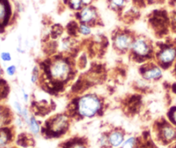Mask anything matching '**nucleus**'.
<instances>
[{
    "label": "nucleus",
    "mask_w": 176,
    "mask_h": 148,
    "mask_svg": "<svg viewBox=\"0 0 176 148\" xmlns=\"http://www.w3.org/2000/svg\"><path fill=\"white\" fill-rule=\"evenodd\" d=\"M136 143V139L135 137H130L127 139L122 145V148H133L134 145Z\"/></svg>",
    "instance_id": "16"
},
{
    "label": "nucleus",
    "mask_w": 176,
    "mask_h": 148,
    "mask_svg": "<svg viewBox=\"0 0 176 148\" xmlns=\"http://www.w3.org/2000/svg\"><path fill=\"white\" fill-rule=\"evenodd\" d=\"M162 135H163V137L166 140H173L175 137L176 132L173 128H171L169 126H166L162 129Z\"/></svg>",
    "instance_id": "11"
},
{
    "label": "nucleus",
    "mask_w": 176,
    "mask_h": 148,
    "mask_svg": "<svg viewBox=\"0 0 176 148\" xmlns=\"http://www.w3.org/2000/svg\"><path fill=\"white\" fill-rule=\"evenodd\" d=\"M44 71L47 81L54 84V87H63L71 80L73 74V67L71 62L63 57H56L47 61L44 67Z\"/></svg>",
    "instance_id": "1"
},
{
    "label": "nucleus",
    "mask_w": 176,
    "mask_h": 148,
    "mask_svg": "<svg viewBox=\"0 0 176 148\" xmlns=\"http://www.w3.org/2000/svg\"><path fill=\"white\" fill-rule=\"evenodd\" d=\"M124 141V134L120 131H114L108 136V142L114 147H119Z\"/></svg>",
    "instance_id": "10"
},
{
    "label": "nucleus",
    "mask_w": 176,
    "mask_h": 148,
    "mask_svg": "<svg viewBox=\"0 0 176 148\" xmlns=\"http://www.w3.org/2000/svg\"><path fill=\"white\" fill-rule=\"evenodd\" d=\"M40 77V69L38 67H35L33 70V73L31 75V81L32 83H36Z\"/></svg>",
    "instance_id": "17"
},
{
    "label": "nucleus",
    "mask_w": 176,
    "mask_h": 148,
    "mask_svg": "<svg viewBox=\"0 0 176 148\" xmlns=\"http://www.w3.org/2000/svg\"><path fill=\"white\" fill-rule=\"evenodd\" d=\"M140 71L143 79L145 81H157L162 75L161 69L153 63L143 66Z\"/></svg>",
    "instance_id": "6"
},
{
    "label": "nucleus",
    "mask_w": 176,
    "mask_h": 148,
    "mask_svg": "<svg viewBox=\"0 0 176 148\" xmlns=\"http://www.w3.org/2000/svg\"><path fill=\"white\" fill-rule=\"evenodd\" d=\"M69 3L71 8L74 10H79L83 7L82 0H69Z\"/></svg>",
    "instance_id": "15"
},
{
    "label": "nucleus",
    "mask_w": 176,
    "mask_h": 148,
    "mask_svg": "<svg viewBox=\"0 0 176 148\" xmlns=\"http://www.w3.org/2000/svg\"><path fill=\"white\" fill-rule=\"evenodd\" d=\"M22 93H23V99H24L25 102H28V100H29V95H28V93L24 90H22Z\"/></svg>",
    "instance_id": "23"
},
{
    "label": "nucleus",
    "mask_w": 176,
    "mask_h": 148,
    "mask_svg": "<svg viewBox=\"0 0 176 148\" xmlns=\"http://www.w3.org/2000/svg\"><path fill=\"white\" fill-rule=\"evenodd\" d=\"M78 32H79L82 35L87 36V35H89V34L91 33L92 30H91V28H90L88 25L82 23V24L78 27Z\"/></svg>",
    "instance_id": "14"
},
{
    "label": "nucleus",
    "mask_w": 176,
    "mask_h": 148,
    "mask_svg": "<svg viewBox=\"0 0 176 148\" xmlns=\"http://www.w3.org/2000/svg\"><path fill=\"white\" fill-rule=\"evenodd\" d=\"M16 71V68L15 65H11L6 69V72L9 75H14Z\"/></svg>",
    "instance_id": "21"
},
{
    "label": "nucleus",
    "mask_w": 176,
    "mask_h": 148,
    "mask_svg": "<svg viewBox=\"0 0 176 148\" xmlns=\"http://www.w3.org/2000/svg\"><path fill=\"white\" fill-rule=\"evenodd\" d=\"M1 58L4 62H10L11 61V55L9 52H2L1 53Z\"/></svg>",
    "instance_id": "19"
},
{
    "label": "nucleus",
    "mask_w": 176,
    "mask_h": 148,
    "mask_svg": "<svg viewBox=\"0 0 176 148\" xmlns=\"http://www.w3.org/2000/svg\"><path fill=\"white\" fill-rule=\"evenodd\" d=\"M10 140V135L9 133L5 130H1L0 131V147H4Z\"/></svg>",
    "instance_id": "13"
},
{
    "label": "nucleus",
    "mask_w": 176,
    "mask_h": 148,
    "mask_svg": "<svg viewBox=\"0 0 176 148\" xmlns=\"http://www.w3.org/2000/svg\"><path fill=\"white\" fill-rule=\"evenodd\" d=\"M131 53L134 59L146 61L152 58L154 50L152 44L144 38H136L131 47Z\"/></svg>",
    "instance_id": "3"
},
{
    "label": "nucleus",
    "mask_w": 176,
    "mask_h": 148,
    "mask_svg": "<svg viewBox=\"0 0 176 148\" xmlns=\"http://www.w3.org/2000/svg\"><path fill=\"white\" fill-rule=\"evenodd\" d=\"M78 19L83 24H90L94 22L97 19V12L94 7L91 6H85L82 8L80 12L78 13Z\"/></svg>",
    "instance_id": "8"
},
{
    "label": "nucleus",
    "mask_w": 176,
    "mask_h": 148,
    "mask_svg": "<svg viewBox=\"0 0 176 148\" xmlns=\"http://www.w3.org/2000/svg\"><path fill=\"white\" fill-rule=\"evenodd\" d=\"M176 57V50L173 47H164L156 53V58L159 63L164 66L171 63Z\"/></svg>",
    "instance_id": "7"
},
{
    "label": "nucleus",
    "mask_w": 176,
    "mask_h": 148,
    "mask_svg": "<svg viewBox=\"0 0 176 148\" xmlns=\"http://www.w3.org/2000/svg\"><path fill=\"white\" fill-rule=\"evenodd\" d=\"M1 74H2V69H1V68H0V76H1Z\"/></svg>",
    "instance_id": "26"
},
{
    "label": "nucleus",
    "mask_w": 176,
    "mask_h": 148,
    "mask_svg": "<svg viewBox=\"0 0 176 148\" xmlns=\"http://www.w3.org/2000/svg\"><path fill=\"white\" fill-rule=\"evenodd\" d=\"M175 3H176V0H175Z\"/></svg>",
    "instance_id": "27"
},
{
    "label": "nucleus",
    "mask_w": 176,
    "mask_h": 148,
    "mask_svg": "<svg viewBox=\"0 0 176 148\" xmlns=\"http://www.w3.org/2000/svg\"><path fill=\"white\" fill-rule=\"evenodd\" d=\"M28 124H29L30 131L34 134H38L40 133V125H39L38 122L36 121V119L34 117H30Z\"/></svg>",
    "instance_id": "12"
},
{
    "label": "nucleus",
    "mask_w": 176,
    "mask_h": 148,
    "mask_svg": "<svg viewBox=\"0 0 176 148\" xmlns=\"http://www.w3.org/2000/svg\"><path fill=\"white\" fill-rule=\"evenodd\" d=\"M101 99L95 94H85L79 98L76 103L77 113L83 117H93L102 109Z\"/></svg>",
    "instance_id": "2"
},
{
    "label": "nucleus",
    "mask_w": 176,
    "mask_h": 148,
    "mask_svg": "<svg viewBox=\"0 0 176 148\" xmlns=\"http://www.w3.org/2000/svg\"><path fill=\"white\" fill-rule=\"evenodd\" d=\"M172 118H173V121L176 123V110H175L173 112V115H172Z\"/></svg>",
    "instance_id": "25"
},
{
    "label": "nucleus",
    "mask_w": 176,
    "mask_h": 148,
    "mask_svg": "<svg viewBox=\"0 0 176 148\" xmlns=\"http://www.w3.org/2000/svg\"><path fill=\"white\" fill-rule=\"evenodd\" d=\"M110 3H111V5L114 8H120L122 7L125 3H126V0H110Z\"/></svg>",
    "instance_id": "18"
},
{
    "label": "nucleus",
    "mask_w": 176,
    "mask_h": 148,
    "mask_svg": "<svg viewBox=\"0 0 176 148\" xmlns=\"http://www.w3.org/2000/svg\"><path fill=\"white\" fill-rule=\"evenodd\" d=\"M48 127L53 134L63 133L68 127V117L65 115H58L50 121Z\"/></svg>",
    "instance_id": "5"
},
{
    "label": "nucleus",
    "mask_w": 176,
    "mask_h": 148,
    "mask_svg": "<svg viewBox=\"0 0 176 148\" xmlns=\"http://www.w3.org/2000/svg\"><path fill=\"white\" fill-rule=\"evenodd\" d=\"M71 148H85L83 144H80V143H76V144H74L72 146Z\"/></svg>",
    "instance_id": "22"
},
{
    "label": "nucleus",
    "mask_w": 176,
    "mask_h": 148,
    "mask_svg": "<svg viewBox=\"0 0 176 148\" xmlns=\"http://www.w3.org/2000/svg\"><path fill=\"white\" fill-rule=\"evenodd\" d=\"M133 41H134V39L132 36V34L127 32L116 33L113 40L114 46L118 51H126L131 49Z\"/></svg>",
    "instance_id": "4"
},
{
    "label": "nucleus",
    "mask_w": 176,
    "mask_h": 148,
    "mask_svg": "<svg viewBox=\"0 0 176 148\" xmlns=\"http://www.w3.org/2000/svg\"><path fill=\"white\" fill-rule=\"evenodd\" d=\"M14 107H15V109L16 110V111L22 116V112H23V110H24V108L22 106V104L15 101V103H14Z\"/></svg>",
    "instance_id": "20"
},
{
    "label": "nucleus",
    "mask_w": 176,
    "mask_h": 148,
    "mask_svg": "<svg viewBox=\"0 0 176 148\" xmlns=\"http://www.w3.org/2000/svg\"><path fill=\"white\" fill-rule=\"evenodd\" d=\"M11 14V7L7 0H0V27L5 26Z\"/></svg>",
    "instance_id": "9"
},
{
    "label": "nucleus",
    "mask_w": 176,
    "mask_h": 148,
    "mask_svg": "<svg viewBox=\"0 0 176 148\" xmlns=\"http://www.w3.org/2000/svg\"><path fill=\"white\" fill-rule=\"evenodd\" d=\"M91 1H92V0H82L83 4H85V5H88V4L91 3Z\"/></svg>",
    "instance_id": "24"
}]
</instances>
